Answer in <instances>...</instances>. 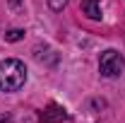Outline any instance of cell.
I'll use <instances>...</instances> for the list:
<instances>
[{
    "instance_id": "6da1fadb",
    "label": "cell",
    "mask_w": 125,
    "mask_h": 123,
    "mask_svg": "<svg viewBox=\"0 0 125 123\" xmlns=\"http://www.w3.org/2000/svg\"><path fill=\"white\" fill-rule=\"evenodd\" d=\"M27 82V65L19 58H5L0 63V92H17Z\"/></svg>"
},
{
    "instance_id": "7a4b0ae2",
    "label": "cell",
    "mask_w": 125,
    "mask_h": 123,
    "mask_svg": "<svg viewBox=\"0 0 125 123\" xmlns=\"http://www.w3.org/2000/svg\"><path fill=\"white\" fill-rule=\"evenodd\" d=\"M125 70V56L115 48H108L99 58V73L104 77H118Z\"/></svg>"
},
{
    "instance_id": "3957f363",
    "label": "cell",
    "mask_w": 125,
    "mask_h": 123,
    "mask_svg": "<svg viewBox=\"0 0 125 123\" xmlns=\"http://www.w3.org/2000/svg\"><path fill=\"white\" fill-rule=\"evenodd\" d=\"M70 118V113L60 106V104H55V101H51L43 111H41V118L39 123H60V121H67Z\"/></svg>"
},
{
    "instance_id": "277c9868",
    "label": "cell",
    "mask_w": 125,
    "mask_h": 123,
    "mask_svg": "<svg viewBox=\"0 0 125 123\" xmlns=\"http://www.w3.org/2000/svg\"><path fill=\"white\" fill-rule=\"evenodd\" d=\"M82 12L89 17V19H94V22H99L101 19V0H82Z\"/></svg>"
},
{
    "instance_id": "5b68a950",
    "label": "cell",
    "mask_w": 125,
    "mask_h": 123,
    "mask_svg": "<svg viewBox=\"0 0 125 123\" xmlns=\"http://www.w3.org/2000/svg\"><path fill=\"white\" fill-rule=\"evenodd\" d=\"M19 39H24V29H10L5 34V41H10V44H15Z\"/></svg>"
},
{
    "instance_id": "8992f818",
    "label": "cell",
    "mask_w": 125,
    "mask_h": 123,
    "mask_svg": "<svg viewBox=\"0 0 125 123\" xmlns=\"http://www.w3.org/2000/svg\"><path fill=\"white\" fill-rule=\"evenodd\" d=\"M67 2H70V0H48V7H51L53 12H62Z\"/></svg>"
},
{
    "instance_id": "52a82bcc",
    "label": "cell",
    "mask_w": 125,
    "mask_h": 123,
    "mask_svg": "<svg viewBox=\"0 0 125 123\" xmlns=\"http://www.w3.org/2000/svg\"><path fill=\"white\" fill-rule=\"evenodd\" d=\"M0 123H12V116L10 113H0Z\"/></svg>"
},
{
    "instance_id": "ba28073f",
    "label": "cell",
    "mask_w": 125,
    "mask_h": 123,
    "mask_svg": "<svg viewBox=\"0 0 125 123\" xmlns=\"http://www.w3.org/2000/svg\"><path fill=\"white\" fill-rule=\"evenodd\" d=\"M10 2H12V5H15V7H17V5H19V2H22V0H10Z\"/></svg>"
}]
</instances>
